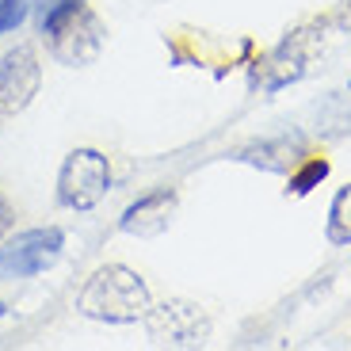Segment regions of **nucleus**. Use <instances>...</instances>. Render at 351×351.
Instances as JSON below:
<instances>
[{
  "label": "nucleus",
  "instance_id": "obj_10",
  "mask_svg": "<svg viewBox=\"0 0 351 351\" xmlns=\"http://www.w3.org/2000/svg\"><path fill=\"white\" fill-rule=\"evenodd\" d=\"M328 176H332V160L309 149L306 157L298 160V165L290 168V176H287V195H290V199H306V195H313L321 184H328Z\"/></svg>",
  "mask_w": 351,
  "mask_h": 351
},
{
  "label": "nucleus",
  "instance_id": "obj_5",
  "mask_svg": "<svg viewBox=\"0 0 351 351\" xmlns=\"http://www.w3.org/2000/svg\"><path fill=\"white\" fill-rule=\"evenodd\" d=\"M43 92V58L35 46H12L0 53V119L23 114Z\"/></svg>",
  "mask_w": 351,
  "mask_h": 351
},
{
  "label": "nucleus",
  "instance_id": "obj_14",
  "mask_svg": "<svg viewBox=\"0 0 351 351\" xmlns=\"http://www.w3.org/2000/svg\"><path fill=\"white\" fill-rule=\"evenodd\" d=\"M31 23V0H0V38Z\"/></svg>",
  "mask_w": 351,
  "mask_h": 351
},
{
  "label": "nucleus",
  "instance_id": "obj_13",
  "mask_svg": "<svg viewBox=\"0 0 351 351\" xmlns=\"http://www.w3.org/2000/svg\"><path fill=\"white\" fill-rule=\"evenodd\" d=\"M88 0H31V23H35L38 35H53L62 23H69Z\"/></svg>",
  "mask_w": 351,
  "mask_h": 351
},
{
  "label": "nucleus",
  "instance_id": "obj_4",
  "mask_svg": "<svg viewBox=\"0 0 351 351\" xmlns=\"http://www.w3.org/2000/svg\"><path fill=\"white\" fill-rule=\"evenodd\" d=\"M309 77V46H306V31L287 35L279 46H271L267 53H260L248 65V88L275 96L282 88H294Z\"/></svg>",
  "mask_w": 351,
  "mask_h": 351
},
{
  "label": "nucleus",
  "instance_id": "obj_18",
  "mask_svg": "<svg viewBox=\"0 0 351 351\" xmlns=\"http://www.w3.org/2000/svg\"><path fill=\"white\" fill-rule=\"evenodd\" d=\"M348 92H351V77H348Z\"/></svg>",
  "mask_w": 351,
  "mask_h": 351
},
{
  "label": "nucleus",
  "instance_id": "obj_6",
  "mask_svg": "<svg viewBox=\"0 0 351 351\" xmlns=\"http://www.w3.org/2000/svg\"><path fill=\"white\" fill-rule=\"evenodd\" d=\"M46 43V53H50L58 65H69V69H80V65H92L104 53V43H107V27L96 12L80 8L69 23H62L53 35L43 38Z\"/></svg>",
  "mask_w": 351,
  "mask_h": 351
},
{
  "label": "nucleus",
  "instance_id": "obj_8",
  "mask_svg": "<svg viewBox=\"0 0 351 351\" xmlns=\"http://www.w3.org/2000/svg\"><path fill=\"white\" fill-rule=\"evenodd\" d=\"M176 214H180V191L176 187H153V191L138 195L134 202H126V210L119 214V233L153 241L172 229Z\"/></svg>",
  "mask_w": 351,
  "mask_h": 351
},
{
  "label": "nucleus",
  "instance_id": "obj_1",
  "mask_svg": "<svg viewBox=\"0 0 351 351\" xmlns=\"http://www.w3.org/2000/svg\"><path fill=\"white\" fill-rule=\"evenodd\" d=\"M153 290L145 275L126 267V263H99L77 287L73 309L96 325L126 328V325H145V317L153 309Z\"/></svg>",
  "mask_w": 351,
  "mask_h": 351
},
{
  "label": "nucleus",
  "instance_id": "obj_16",
  "mask_svg": "<svg viewBox=\"0 0 351 351\" xmlns=\"http://www.w3.org/2000/svg\"><path fill=\"white\" fill-rule=\"evenodd\" d=\"M328 23H332L340 35H351V0H340V8L328 16Z\"/></svg>",
  "mask_w": 351,
  "mask_h": 351
},
{
  "label": "nucleus",
  "instance_id": "obj_7",
  "mask_svg": "<svg viewBox=\"0 0 351 351\" xmlns=\"http://www.w3.org/2000/svg\"><path fill=\"white\" fill-rule=\"evenodd\" d=\"M145 332L157 343L187 348V343H202L210 336V317H206V309L199 302L165 298V302H153L149 317H145Z\"/></svg>",
  "mask_w": 351,
  "mask_h": 351
},
{
  "label": "nucleus",
  "instance_id": "obj_3",
  "mask_svg": "<svg viewBox=\"0 0 351 351\" xmlns=\"http://www.w3.org/2000/svg\"><path fill=\"white\" fill-rule=\"evenodd\" d=\"M69 233L62 226H27L12 229L8 237L0 241V279L4 282H27L38 275L53 271L65 256Z\"/></svg>",
  "mask_w": 351,
  "mask_h": 351
},
{
  "label": "nucleus",
  "instance_id": "obj_12",
  "mask_svg": "<svg viewBox=\"0 0 351 351\" xmlns=\"http://www.w3.org/2000/svg\"><path fill=\"white\" fill-rule=\"evenodd\" d=\"M325 241L332 248H351V184L336 187L325 218Z\"/></svg>",
  "mask_w": 351,
  "mask_h": 351
},
{
  "label": "nucleus",
  "instance_id": "obj_17",
  "mask_svg": "<svg viewBox=\"0 0 351 351\" xmlns=\"http://www.w3.org/2000/svg\"><path fill=\"white\" fill-rule=\"evenodd\" d=\"M8 313H12V309H8V302L0 298V321H4V317H8Z\"/></svg>",
  "mask_w": 351,
  "mask_h": 351
},
{
  "label": "nucleus",
  "instance_id": "obj_15",
  "mask_svg": "<svg viewBox=\"0 0 351 351\" xmlns=\"http://www.w3.org/2000/svg\"><path fill=\"white\" fill-rule=\"evenodd\" d=\"M12 229H16V206H12V199L4 191H0V241L8 237Z\"/></svg>",
  "mask_w": 351,
  "mask_h": 351
},
{
  "label": "nucleus",
  "instance_id": "obj_11",
  "mask_svg": "<svg viewBox=\"0 0 351 351\" xmlns=\"http://www.w3.org/2000/svg\"><path fill=\"white\" fill-rule=\"evenodd\" d=\"M313 134L321 141H340L351 134V92L348 96H328L321 99L313 119Z\"/></svg>",
  "mask_w": 351,
  "mask_h": 351
},
{
  "label": "nucleus",
  "instance_id": "obj_9",
  "mask_svg": "<svg viewBox=\"0 0 351 351\" xmlns=\"http://www.w3.org/2000/svg\"><path fill=\"white\" fill-rule=\"evenodd\" d=\"M309 153V138L302 130L287 134H267V138H252L248 145L233 149V160L248 168H260L267 176H290V168Z\"/></svg>",
  "mask_w": 351,
  "mask_h": 351
},
{
  "label": "nucleus",
  "instance_id": "obj_2",
  "mask_svg": "<svg viewBox=\"0 0 351 351\" xmlns=\"http://www.w3.org/2000/svg\"><path fill=\"white\" fill-rule=\"evenodd\" d=\"M114 191V165L96 145H77L65 153L58 180H53V199L62 210L88 214Z\"/></svg>",
  "mask_w": 351,
  "mask_h": 351
}]
</instances>
